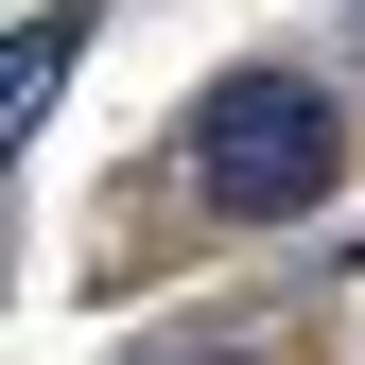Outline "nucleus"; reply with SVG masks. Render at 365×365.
Here are the masks:
<instances>
[{
	"label": "nucleus",
	"mask_w": 365,
	"mask_h": 365,
	"mask_svg": "<svg viewBox=\"0 0 365 365\" xmlns=\"http://www.w3.org/2000/svg\"><path fill=\"white\" fill-rule=\"evenodd\" d=\"M192 192L226 226H296V209H331L348 192V122H331V87H296V70H226L209 105H192Z\"/></svg>",
	"instance_id": "obj_1"
},
{
	"label": "nucleus",
	"mask_w": 365,
	"mask_h": 365,
	"mask_svg": "<svg viewBox=\"0 0 365 365\" xmlns=\"http://www.w3.org/2000/svg\"><path fill=\"white\" fill-rule=\"evenodd\" d=\"M53 87H70V18H35L18 70H0V140H35V105H53Z\"/></svg>",
	"instance_id": "obj_2"
}]
</instances>
